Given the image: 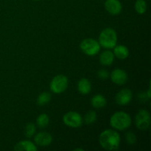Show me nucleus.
<instances>
[{
	"mask_svg": "<svg viewBox=\"0 0 151 151\" xmlns=\"http://www.w3.org/2000/svg\"><path fill=\"white\" fill-rule=\"evenodd\" d=\"M63 122L70 128H78L82 125L83 118L78 112L69 111L63 116Z\"/></svg>",
	"mask_w": 151,
	"mask_h": 151,
	"instance_id": "nucleus-7",
	"label": "nucleus"
},
{
	"mask_svg": "<svg viewBox=\"0 0 151 151\" xmlns=\"http://www.w3.org/2000/svg\"><path fill=\"white\" fill-rule=\"evenodd\" d=\"M52 95L49 92H42L37 98V104L40 106H43L49 103L51 100Z\"/></svg>",
	"mask_w": 151,
	"mask_h": 151,
	"instance_id": "nucleus-18",
	"label": "nucleus"
},
{
	"mask_svg": "<svg viewBox=\"0 0 151 151\" xmlns=\"http://www.w3.org/2000/svg\"><path fill=\"white\" fill-rule=\"evenodd\" d=\"M36 131L35 125L32 122H29L26 125L24 128V135L27 138H32Z\"/></svg>",
	"mask_w": 151,
	"mask_h": 151,
	"instance_id": "nucleus-20",
	"label": "nucleus"
},
{
	"mask_svg": "<svg viewBox=\"0 0 151 151\" xmlns=\"http://www.w3.org/2000/svg\"><path fill=\"white\" fill-rule=\"evenodd\" d=\"M121 139L119 133L111 129L103 131L99 137V142L106 150H116L119 149Z\"/></svg>",
	"mask_w": 151,
	"mask_h": 151,
	"instance_id": "nucleus-1",
	"label": "nucleus"
},
{
	"mask_svg": "<svg viewBox=\"0 0 151 151\" xmlns=\"http://www.w3.org/2000/svg\"><path fill=\"white\" fill-rule=\"evenodd\" d=\"M78 90L82 94H89L91 90V82L87 78H82L78 83Z\"/></svg>",
	"mask_w": 151,
	"mask_h": 151,
	"instance_id": "nucleus-14",
	"label": "nucleus"
},
{
	"mask_svg": "<svg viewBox=\"0 0 151 151\" xmlns=\"http://www.w3.org/2000/svg\"><path fill=\"white\" fill-rule=\"evenodd\" d=\"M110 125L112 128L119 131H124L131 125V116L124 111H117L110 118Z\"/></svg>",
	"mask_w": 151,
	"mask_h": 151,
	"instance_id": "nucleus-2",
	"label": "nucleus"
},
{
	"mask_svg": "<svg viewBox=\"0 0 151 151\" xmlns=\"http://www.w3.org/2000/svg\"><path fill=\"white\" fill-rule=\"evenodd\" d=\"M117 43V34L112 28H106L99 35V44L100 47L106 49H112Z\"/></svg>",
	"mask_w": 151,
	"mask_h": 151,
	"instance_id": "nucleus-3",
	"label": "nucleus"
},
{
	"mask_svg": "<svg viewBox=\"0 0 151 151\" xmlns=\"http://www.w3.org/2000/svg\"><path fill=\"white\" fill-rule=\"evenodd\" d=\"M113 53L114 55V57L121 59V60H124L129 55V50H128V47L125 46L118 45L114 47Z\"/></svg>",
	"mask_w": 151,
	"mask_h": 151,
	"instance_id": "nucleus-15",
	"label": "nucleus"
},
{
	"mask_svg": "<svg viewBox=\"0 0 151 151\" xmlns=\"http://www.w3.org/2000/svg\"><path fill=\"white\" fill-rule=\"evenodd\" d=\"M111 79L116 85H124L128 81V75L122 69H115L111 73Z\"/></svg>",
	"mask_w": 151,
	"mask_h": 151,
	"instance_id": "nucleus-9",
	"label": "nucleus"
},
{
	"mask_svg": "<svg viewBox=\"0 0 151 151\" xmlns=\"http://www.w3.org/2000/svg\"><path fill=\"white\" fill-rule=\"evenodd\" d=\"M80 47L83 52L88 56L95 55L100 50V44L94 38H86L83 40L80 44Z\"/></svg>",
	"mask_w": 151,
	"mask_h": 151,
	"instance_id": "nucleus-5",
	"label": "nucleus"
},
{
	"mask_svg": "<svg viewBox=\"0 0 151 151\" xmlns=\"http://www.w3.org/2000/svg\"><path fill=\"white\" fill-rule=\"evenodd\" d=\"M69 80L67 77L63 75H56L50 83V90L55 94H61L64 92L68 87Z\"/></svg>",
	"mask_w": 151,
	"mask_h": 151,
	"instance_id": "nucleus-4",
	"label": "nucleus"
},
{
	"mask_svg": "<svg viewBox=\"0 0 151 151\" xmlns=\"http://www.w3.org/2000/svg\"><path fill=\"white\" fill-rule=\"evenodd\" d=\"M97 117V114L94 111H89L86 114L85 116H84V122L87 125H90V124H92L96 122Z\"/></svg>",
	"mask_w": 151,
	"mask_h": 151,
	"instance_id": "nucleus-21",
	"label": "nucleus"
},
{
	"mask_svg": "<svg viewBox=\"0 0 151 151\" xmlns=\"http://www.w3.org/2000/svg\"><path fill=\"white\" fill-rule=\"evenodd\" d=\"M97 76L100 79L106 80L109 78L110 74H109V72L108 71L105 70V69H101V70H99L97 72Z\"/></svg>",
	"mask_w": 151,
	"mask_h": 151,
	"instance_id": "nucleus-23",
	"label": "nucleus"
},
{
	"mask_svg": "<svg viewBox=\"0 0 151 151\" xmlns=\"http://www.w3.org/2000/svg\"><path fill=\"white\" fill-rule=\"evenodd\" d=\"M78 150H81V151H83V149L82 148H76L74 150V151H78Z\"/></svg>",
	"mask_w": 151,
	"mask_h": 151,
	"instance_id": "nucleus-24",
	"label": "nucleus"
},
{
	"mask_svg": "<svg viewBox=\"0 0 151 151\" xmlns=\"http://www.w3.org/2000/svg\"><path fill=\"white\" fill-rule=\"evenodd\" d=\"M126 141L131 145H133L137 142V137L133 132H128L126 134Z\"/></svg>",
	"mask_w": 151,
	"mask_h": 151,
	"instance_id": "nucleus-22",
	"label": "nucleus"
},
{
	"mask_svg": "<svg viewBox=\"0 0 151 151\" xmlns=\"http://www.w3.org/2000/svg\"><path fill=\"white\" fill-rule=\"evenodd\" d=\"M114 60V55L110 50L103 52L100 55V62L103 66H111Z\"/></svg>",
	"mask_w": 151,
	"mask_h": 151,
	"instance_id": "nucleus-13",
	"label": "nucleus"
},
{
	"mask_svg": "<svg viewBox=\"0 0 151 151\" xmlns=\"http://www.w3.org/2000/svg\"><path fill=\"white\" fill-rule=\"evenodd\" d=\"M34 142L40 147H47L52 142V137L47 132H40L35 136Z\"/></svg>",
	"mask_w": 151,
	"mask_h": 151,
	"instance_id": "nucleus-10",
	"label": "nucleus"
},
{
	"mask_svg": "<svg viewBox=\"0 0 151 151\" xmlns=\"http://www.w3.org/2000/svg\"><path fill=\"white\" fill-rule=\"evenodd\" d=\"M33 1H39V0H33Z\"/></svg>",
	"mask_w": 151,
	"mask_h": 151,
	"instance_id": "nucleus-25",
	"label": "nucleus"
},
{
	"mask_svg": "<svg viewBox=\"0 0 151 151\" xmlns=\"http://www.w3.org/2000/svg\"><path fill=\"white\" fill-rule=\"evenodd\" d=\"M50 123V117L47 114H41L37 117L36 124L38 128H45Z\"/></svg>",
	"mask_w": 151,
	"mask_h": 151,
	"instance_id": "nucleus-17",
	"label": "nucleus"
},
{
	"mask_svg": "<svg viewBox=\"0 0 151 151\" xmlns=\"http://www.w3.org/2000/svg\"><path fill=\"white\" fill-rule=\"evenodd\" d=\"M132 91L128 88H123L116 94L115 100L119 106H127L132 100Z\"/></svg>",
	"mask_w": 151,
	"mask_h": 151,
	"instance_id": "nucleus-8",
	"label": "nucleus"
},
{
	"mask_svg": "<svg viewBox=\"0 0 151 151\" xmlns=\"http://www.w3.org/2000/svg\"><path fill=\"white\" fill-rule=\"evenodd\" d=\"M135 124L138 129L145 131L150 125V114L148 111L141 109L135 116Z\"/></svg>",
	"mask_w": 151,
	"mask_h": 151,
	"instance_id": "nucleus-6",
	"label": "nucleus"
},
{
	"mask_svg": "<svg viewBox=\"0 0 151 151\" xmlns=\"http://www.w3.org/2000/svg\"><path fill=\"white\" fill-rule=\"evenodd\" d=\"M104 5L108 13L114 16L119 14L122 11V4L119 0H106Z\"/></svg>",
	"mask_w": 151,
	"mask_h": 151,
	"instance_id": "nucleus-11",
	"label": "nucleus"
},
{
	"mask_svg": "<svg viewBox=\"0 0 151 151\" xmlns=\"http://www.w3.org/2000/svg\"><path fill=\"white\" fill-rule=\"evenodd\" d=\"M14 150L16 151H36L38 150L36 145L29 140H24L18 142L15 145Z\"/></svg>",
	"mask_w": 151,
	"mask_h": 151,
	"instance_id": "nucleus-12",
	"label": "nucleus"
},
{
	"mask_svg": "<svg viewBox=\"0 0 151 151\" xmlns=\"http://www.w3.org/2000/svg\"><path fill=\"white\" fill-rule=\"evenodd\" d=\"M91 104L95 109H101L106 106L107 100L106 97L102 94H96L91 98Z\"/></svg>",
	"mask_w": 151,
	"mask_h": 151,
	"instance_id": "nucleus-16",
	"label": "nucleus"
},
{
	"mask_svg": "<svg viewBox=\"0 0 151 151\" xmlns=\"http://www.w3.org/2000/svg\"><path fill=\"white\" fill-rule=\"evenodd\" d=\"M134 7L139 14H144L147 10V3L145 0H137L134 4Z\"/></svg>",
	"mask_w": 151,
	"mask_h": 151,
	"instance_id": "nucleus-19",
	"label": "nucleus"
}]
</instances>
